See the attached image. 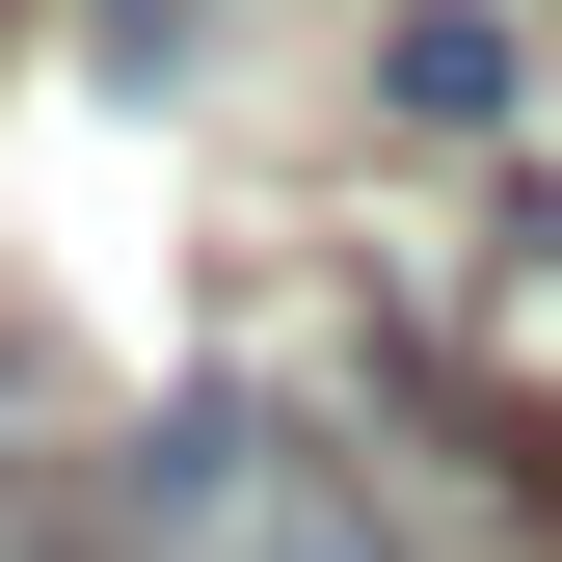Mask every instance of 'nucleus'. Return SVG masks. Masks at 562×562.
Masks as SVG:
<instances>
[{"label": "nucleus", "mask_w": 562, "mask_h": 562, "mask_svg": "<svg viewBox=\"0 0 562 562\" xmlns=\"http://www.w3.org/2000/svg\"><path fill=\"white\" fill-rule=\"evenodd\" d=\"M509 81H536V54L482 27V0H429V27L375 54V108H402V134H509Z\"/></svg>", "instance_id": "obj_2"}, {"label": "nucleus", "mask_w": 562, "mask_h": 562, "mask_svg": "<svg viewBox=\"0 0 562 562\" xmlns=\"http://www.w3.org/2000/svg\"><path fill=\"white\" fill-rule=\"evenodd\" d=\"M108 509H134V562H402V536H375V482H348L295 402H161Z\"/></svg>", "instance_id": "obj_1"}, {"label": "nucleus", "mask_w": 562, "mask_h": 562, "mask_svg": "<svg viewBox=\"0 0 562 562\" xmlns=\"http://www.w3.org/2000/svg\"><path fill=\"white\" fill-rule=\"evenodd\" d=\"M108 54H134V81H161V54H188V0H108Z\"/></svg>", "instance_id": "obj_3"}]
</instances>
